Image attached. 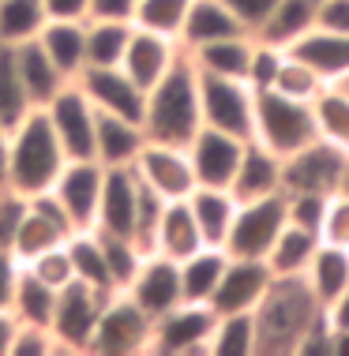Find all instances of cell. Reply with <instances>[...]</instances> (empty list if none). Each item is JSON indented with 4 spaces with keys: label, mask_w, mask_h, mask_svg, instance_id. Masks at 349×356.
Instances as JSON below:
<instances>
[{
    "label": "cell",
    "mask_w": 349,
    "mask_h": 356,
    "mask_svg": "<svg viewBox=\"0 0 349 356\" xmlns=\"http://www.w3.org/2000/svg\"><path fill=\"white\" fill-rule=\"evenodd\" d=\"M319 315H323V307L308 289L304 274L274 277L263 300L251 312V319H256V356H293L297 341L304 338V330Z\"/></svg>",
    "instance_id": "1"
},
{
    "label": "cell",
    "mask_w": 349,
    "mask_h": 356,
    "mask_svg": "<svg viewBox=\"0 0 349 356\" xmlns=\"http://www.w3.org/2000/svg\"><path fill=\"white\" fill-rule=\"evenodd\" d=\"M203 128V105H199V72L192 56L184 53L173 68L147 90L143 109V131L154 143H177L188 147L192 136Z\"/></svg>",
    "instance_id": "2"
},
{
    "label": "cell",
    "mask_w": 349,
    "mask_h": 356,
    "mask_svg": "<svg viewBox=\"0 0 349 356\" xmlns=\"http://www.w3.org/2000/svg\"><path fill=\"white\" fill-rule=\"evenodd\" d=\"M68 154L49 128L42 109H31L23 120L12 128V147H8V177L4 188L15 195L31 199L42 191H53L56 177H61Z\"/></svg>",
    "instance_id": "3"
},
{
    "label": "cell",
    "mask_w": 349,
    "mask_h": 356,
    "mask_svg": "<svg viewBox=\"0 0 349 356\" xmlns=\"http://www.w3.org/2000/svg\"><path fill=\"white\" fill-rule=\"evenodd\" d=\"M251 139L259 147H267L270 154L278 158H289L297 154L300 147L319 139L316 131V113H312V102H297L289 94L274 90H256V120H251Z\"/></svg>",
    "instance_id": "4"
},
{
    "label": "cell",
    "mask_w": 349,
    "mask_h": 356,
    "mask_svg": "<svg viewBox=\"0 0 349 356\" xmlns=\"http://www.w3.org/2000/svg\"><path fill=\"white\" fill-rule=\"evenodd\" d=\"M150 315L128 293H109L94 323L86 356H147L150 353Z\"/></svg>",
    "instance_id": "5"
},
{
    "label": "cell",
    "mask_w": 349,
    "mask_h": 356,
    "mask_svg": "<svg viewBox=\"0 0 349 356\" xmlns=\"http://www.w3.org/2000/svg\"><path fill=\"white\" fill-rule=\"evenodd\" d=\"M215 307L180 300L169 312L154 315L150 323V353L147 356H207Z\"/></svg>",
    "instance_id": "6"
},
{
    "label": "cell",
    "mask_w": 349,
    "mask_h": 356,
    "mask_svg": "<svg viewBox=\"0 0 349 356\" xmlns=\"http://www.w3.org/2000/svg\"><path fill=\"white\" fill-rule=\"evenodd\" d=\"M109 293H98L86 282H68L64 289H56V307H53V319L49 330L56 345H61V356H86V345H91L94 323L102 315V304Z\"/></svg>",
    "instance_id": "7"
},
{
    "label": "cell",
    "mask_w": 349,
    "mask_h": 356,
    "mask_svg": "<svg viewBox=\"0 0 349 356\" xmlns=\"http://www.w3.org/2000/svg\"><path fill=\"white\" fill-rule=\"evenodd\" d=\"M49 128L56 131L61 147L68 158H94V128H98V109L86 98V90L79 83H64L49 102L42 105ZM98 161V158H94Z\"/></svg>",
    "instance_id": "8"
},
{
    "label": "cell",
    "mask_w": 349,
    "mask_h": 356,
    "mask_svg": "<svg viewBox=\"0 0 349 356\" xmlns=\"http://www.w3.org/2000/svg\"><path fill=\"white\" fill-rule=\"evenodd\" d=\"M286 191L263 199H248L237 207V218L229 225L226 236V252L229 255H245V259H267L270 244L278 240V233L286 229Z\"/></svg>",
    "instance_id": "9"
},
{
    "label": "cell",
    "mask_w": 349,
    "mask_h": 356,
    "mask_svg": "<svg viewBox=\"0 0 349 356\" xmlns=\"http://www.w3.org/2000/svg\"><path fill=\"white\" fill-rule=\"evenodd\" d=\"M199 105H203V124L207 128L229 131L237 139H251L256 90L245 79H222V75L199 72Z\"/></svg>",
    "instance_id": "10"
},
{
    "label": "cell",
    "mask_w": 349,
    "mask_h": 356,
    "mask_svg": "<svg viewBox=\"0 0 349 356\" xmlns=\"http://www.w3.org/2000/svg\"><path fill=\"white\" fill-rule=\"evenodd\" d=\"M72 233H75V225L68 221L64 207L56 203V195L53 191H42V195H31L23 203V214H19V225L12 233V252L19 263H31L34 255L64 244Z\"/></svg>",
    "instance_id": "11"
},
{
    "label": "cell",
    "mask_w": 349,
    "mask_h": 356,
    "mask_svg": "<svg viewBox=\"0 0 349 356\" xmlns=\"http://www.w3.org/2000/svg\"><path fill=\"white\" fill-rule=\"evenodd\" d=\"M135 177L143 180L150 191H158L166 203L173 199H188L192 188H196V172H192L188 161V147H177V143H154L147 139V147L135 158Z\"/></svg>",
    "instance_id": "12"
},
{
    "label": "cell",
    "mask_w": 349,
    "mask_h": 356,
    "mask_svg": "<svg viewBox=\"0 0 349 356\" xmlns=\"http://www.w3.org/2000/svg\"><path fill=\"white\" fill-rule=\"evenodd\" d=\"M346 154L334 150L331 143L316 139L297 154L282 158V191H319V195H334L346 172Z\"/></svg>",
    "instance_id": "13"
},
{
    "label": "cell",
    "mask_w": 349,
    "mask_h": 356,
    "mask_svg": "<svg viewBox=\"0 0 349 356\" xmlns=\"http://www.w3.org/2000/svg\"><path fill=\"white\" fill-rule=\"evenodd\" d=\"M105 165L94 158H68L61 177L53 184L56 203L64 207L68 221L75 229H94V214H98V195H102Z\"/></svg>",
    "instance_id": "14"
},
{
    "label": "cell",
    "mask_w": 349,
    "mask_h": 356,
    "mask_svg": "<svg viewBox=\"0 0 349 356\" xmlns=\"http://www.w3.org/2000/svg\"><path fill=\"white\" fill-rule=\"evenodd\" d=\"M245 143L248 139H237L229 131H218V128L203 124L188 143V161H192V172H196V184L229 188L233 172L240 165V154H245Z\"/></svg>",
    "instance_id": "15"
},
{
    "label": "cell",
    "mask_w": 349,
    "mask_h": 356,
    "mask_svg": "<svg viewBox=\"0 0 349 356\" xmlns=\"http://www.w3.org/2000/svg\"><path fill=\"white\" fill-rule=\"evenodd\" d=\"M75 83L86 90V98L94 102V109H98V113H113V117L143 124L147 90H143V86L135 83L121 64H113V68H86Z\"/></svg>",
    "instance_id": "16"
},
{
    "label": "cell",
    "mask_w": 349,
    "mask_h": 356,
    "mask_svg": "<svg viewBox=\"0 0 349 356\" xmlns=\"http://www.w3.org/2000/svg\"><path fill=\"white\" fill-rule=\"evenodd\" d=\"M274 282L267 259H245V255H229L222 282L210 296L215 312H256V304L263 300V293Z\"/></svg>",
    "instance_id": "17"
},
{
    "label": "cell",
    "mask_w": 349,
    "mask_h": 356,
    "mask_svg": "<svg viewBox=\"0 0 349 356\" xmlns=\"http://www.w3.org/2000/svg\"><path fill=\"white\" fill-rule=\"evenodd\" d=\"M135 210H139V177H135V169L132 165L105 169L94 229L98 233H113V236H132L135 233Z\"/></svg>",
    "instance_id": "18"
},
{
    "label": "cell",
    "mask_w": 349,
    "mask_h": 356,
    "mask_svg": "<svg viewBox=\"0 0 349 356\" xmlns=\"http://www.w3.org/2000/svg\"><path fill=\"white\" fill-rule=\"evenodd\" d=\"M121 293H128L154 319V315L169 312L173 304H180V266L158 252H147L135 277L128 282V289H121Z\"/></svg>",
    "instance_id": "19"
},
{
    "label": "cell",
    "mask_w": 349,
    "mask_h": 356,
    "mask_svg": "<svg viewBox=\"0 0 349 356\" xmlns=\"http://www.w3.org/2000/svg\"><path fill=\"white\" fill-rule=\"evenodd\" d=\"M184 56L177 38H166V34H154V31H139L132 26V38L124 45V56H121V68L132 75L143 90H150L154 83L166 75L173 64Z\"/></svg>",
    "instance_id": "20"
},
{
    "label": "cell",
    "mask_w": 349,
    "mask_h": 356,
    "mask_svg": "<svg viewBox=\"0 0 349 356\" xmlns=\"http://www.w3.org/2000/svg\"><path fill=\"white\" fill-rule=\"evenodd\" d=\"M229 191L237 195V203L278 195V191H282V158L270 154L267 147H259L256 139H248L245 154H240V165H237V172H233Z\"/></svg>",
    "instance_id": "21"
},
{
    "label": "cell",
    "mask_w": 349,
    "mask_h": 356,
    "mask_svg": "<svg viewBox=\"0 0 349 356\" xmlns=\"http://www.w3.org/2000/svg\"><path fill=\"white\" fill-rule=\"evenodd\" d=\"M147 147V131L139 120H124L113 113H98V128H94V158L105 169L135 165L139 150Z\"/></svg>",
    "instance_id": "22"
},
{
    "label": "cell",
    "mask_w": 349,
    "mask_h": 356,
    "mask_svg": "<svg viewBox=\"0 0 349 356\" xmlns=\"http://www.w3.org/2000/svg\"><path fill=\"white\" fill-rule=\"evenodd\" d=\"M289 53L312 68L323 83H338L349 75V34H334L323 26H312L304 38L289 45Z\"/></svg>",
    "instance_id": "23"
},
{
    "label": "cell",
    "mask_w": 349,
    "mask_h": 356,
    "mask_svg": "<svg viewBox=\"0 0 349 356\" xmlns=\"http://www.w3.org/2000/svg\"><path fill=\"white\" fill-rule=\"evenodd\" d=\"M38 45L64 79H79L86 68V19H49L38 34Z\"/></svg>",
    "instance_id": "24"
},
{
    "label": "cell",
    "mask_w": 349,
    "mask_h": 356,
    "mask_svg": "<svg viewBox=\"0 0 349 356\" xmlns=\"http://www.w3.org/2000/svg\"><path fill=\"white\" fill-rule=\"evenodd\" d=\"M203 244H207V240H203L196 218H192L188 199H173V203H166V210H162V218H158V229H154V248L150 252L180 263V259H188L192 252H199Z\"/></svg>",
    "instance_id": "25"
},
{
    "label": "cell",
    "mask_w": 349,
    "mask_h": 356,
    "mask_svg": "<svg viewBox=\"0 0 349 356\" xmlns=\"http://www.w3.org/2000/svg\"><path fill=\"white\" fill-rule=\"evenodd\" d=\"M237 195H233L229 188H207V184H196L188 195V210L192 218H196L203 240H207L210 248H222L229 236V225L233 218H237Z\"/></svg>",
    "instance_id": "26"
},
{
    "label": "cell",
    "mask_w": 349,
    "mask_h": 356,
    "mask_svg": "<svg viewBox=\"0 0 349 356\" xmlns=\"http://www.w3.org/2000/svg\"><path fill=\"white\" fill-rule=\"evenodd\" d=\"M251 49H256V34H233V38H218V42L199 45L188 56L196 64V72H203V75H222V79H245L248 83Z\"/></svg>",
    "instance_id": "27"
},
{
    "label": "cell",
    "mask_w": 349,
    "mask_h": 356,
    "mask_svg": "<svg viewBox=\"0 0 349 356\" xmlns=\"http://www.w3.org/2000/svg\"><path fill=\"white\" fill-rule=\"evenodd\" d=\"M233 34H248V31L237 23V15L222 0H192L188 19L180 26V49L192 53L199 45L218 42V38H233Z\"/></svg>",
    "instance_id": "28"
},
{
    "label": "cell",
    "mask_w": 349,
    "mask_h": 356,
    "mask_svg": "<svg viewBox=\"0 0 349 356\" xmlns=\"http://www.w3.org/2000/svg\"><path fill=\"white\" fill-rule=\"evenodd\" d=\"M12 53H15V68H19V79H23V90H26V98H31L34 109H42L64 83H72V79H64L61 68L45 56V49L38 45V38H31V42H23V45H12Z\"/></svg>",
    "instance_id": "29"
},
{
    "label": "cell",
    "mask_w": 349,
    "mask_h": 356,
    "mask_svg": "<svg viewBox=\"0 0 349 356\" xmlns=\"http://www.w3.org/2000/svg\"><path fill=\"white\" fill-rule=\"evenodd\" d=\"M226 259L229 252L226 248H210L203 244L199 252H192L188 259H180V300H192V304H210L215 289L222 282V270H226Z\"/></svg>",
    "instance_id": "30"
},
{
    "label": "cell",
    "mask_w": 349,
    "mask_h": 356,
    "mask_svg": "<svg viewBox=\"0 0 349 356\" xmlns=\"http://www.w3.org/2000/svg\"><path fill=\"white\" fill-rule=\"evenodd\" d=\"M304 282L316 293L319 307H331L349 289V248H334V244H323V240H319L312 263H308V270H304Z\"/></svg>",
    "instance_id": "31"
},
{
    "label": "cell",
    "mask_w": 349,
    "mask_h": 356,
    "mask_svg": "<svg viewBox=\"0 0 349 356\" xmlns=\"http://www.w3.org/2000/svg\"><path fill=\"white\" fill-rule=\"evenodd\" d=\"M68 259H72V277L75 282H86L98 293H116L109 282V266H105V252H102V236L94 229H75L72 236L64 240Z\"/></svg>",
    "instance_id": "32"
},
{
    "label": "cell",
    "mask_w": 349,
    "mask_h": 356,
    "mask_svg": "<svg viewBox=\"0 0 349 356\" xmlns=\"http://www.w3.org/2000/svg\"><path fill=\"white\" fill-rule=\"evenodd\" d=\"M319 248V236L308 233V229L293 225V221H286V229L278 233V240L270 244L267 252V266L274 277H293V274H304L308 263H312Z\"/></svg>",
    "instance_id": "33"
},
{
    "label": "cell",
    "mask_w": 349,
    "mask_h": 356,
    "mask_svg": "<svg viewBox=\"0 0 349 356\" xmlns=\"http://www.w3.org/2000/svg\"><path fill=\"white\" fill-rule=\"evenodd\" d=\"M312 113H316L319 139L331 143L334 150H342L349 158V94L342 90V86L327 83L312 98Z\"/></svg>",
    "instance_id": "34"
},
{
    "label": "cell",
    "mask_w": 349,
    "mask_h": 356,
    "mask_svg": "<svg viewBox=\"0 0 349 356\" xmlns=\"http://www.w3.org/2000/svg\"><path fill=\"white\" fill-rule=\"evenodd\" d=\"M316 8H319V0H278L274 12H270V19L263 23V31L256 38L289 49L297 38H304L316 26Z\"/></svg>",
    "instance_id": "35"
},
{
    "label": "cell",
    "mask_w": 349,
    "mask_h": 356,
    "mask_svg": "<svg viewBox=\"0 0 349 356\" xmlns=\"http://www.w3.org/2000/svg\"><path fill=\"white\" fill-rule=\"evenodd\" d=\"M207 356H256V319H251V312H215Z\"/></svg>",
    "instance_id": "36"
},
{
    "label": "cell",
    "mask_w": 349,
    "mask_h": 356,
    "mask_svg": "<svg viewBox=\"0 0 349 356\" xmlns=\"http://www.w3.org/2000/svg\"><path fill=\"white\" fill-rule=\"evenodd\" d=\"M128 38H132V23L86 19V68H113V64H121Z\"/></svg>",
    "instance_id": "37"
},
{
    "label": "cell",
    "mask_w": 349,
    "mask_h": 356,
    "mask_svg": "<svg viewBox=\"0 0 349 356\" xmlns=\"http://www.w3.org/2000/svg\"><path fill=\"white\" fill-rule=\"evenodd\" d=\"M49 23L42 0H0V45H23Z\"/></svg>",
    "instance_id": "38"
},
{
    "label": "cell",
    "mask_w": 349,
    "mask_h": 356,
    "mask_svg": "<svg viewBox=\"0 0 349 356\" xmlns=\"http://www.w3.org/2000/svg\"><path fill=\"white\" fill-rule=\"evenodd\" d=\"M53 307H56V289L49 282H42L38 274H31L23 266L19 274V285H15V296H12V312L19 323H38V326H49L53 319Z\"/></svg>",
    "instance_id": "39"
},
{
    "label": "cell",
    "mask_w": 349,
    "mask_h": 356,
    "mask_svg": "<svg viewBox=\"0 0 349 356\" xmlns=\"http://www.w3.org/2000/svg\"><path fill=\"white\" fill-rule=\"evenodd\" d=\"M188 8H192V0H135L132 26L177 38L180 42V26H184V19H188Z\"/></svg>",
    "instance_id": "40"
},
{
    "label": "cell",
    "mask_w": 349,
    "mask_h": 356,
    "mask_svg": "<svg viewBox=\"0 0 349 356\" xmlns=\"http://www.w3.org/2000/svg\"><path fill=\"white\" fill-rule=\"evenodd\" d=\"M31 109L34 105H31V98H26V90H23V79H19L12 45H0V124L15 128Z\"/></svg>",
    "instance_id": "41"
},
{
    "label": "cell",
    "mask_w": 349,
    "mask_h": 356,
    "mask_svg": "<svg viewBox=\"0 0 349 356\" xmlns=\"http://www.w3.org/2000/svg\"><path fill=\"white\" fill-rule=\"evenodd\" d=\"M94 233H98V229H94ZM98 236H102L105 266H109V282H113L116 293H121V289H128V282L135 277V270H139V263L147 252H143L132 236H113V233H98Z\"/></svg>",
    "instance_id": "42"
},
{
    "label": "cell",
    "mask_w": 349,
    "mask_h": 356,
    "mask_svg": "<svg viewBox=\"0 0 349 356\" xmlns=\"http://www.w3.org/2000/svg\"><path fill=\"white\" fill-rule=\"evenodd\" d=\"M323 79L308 68L300 56H293L286 49V56H282V64H278V75H274V90H282V94H289V98H297V102H312L319 90H323Z\"/></svg>",
    "instance_id": "43"
},
{
    "label": "cell",
    "mask_w": 349,
    "mask_h": 356,
    "mask_svg": "<svg viewBox=\"0 0 349 356\" xmlns=\"http://www.w3.org/2000/svg\"><path fill=\"white\" fill-rule=\"evenodd\" d=\"M327 203H331V195H319V191H286V218L293 221V225L319 236Z\"/></svg>",
    "instance_id": "44"
},
{
    "label": "cell",
    "mask_w": 349,
    "mask_h": 356,
    "mask_svg": "<svg viewBox=\"0 0 349 356\" xmlns=\"http://www.w3.org/2000/svg\"><path fill=\"white\" fill-rule=\"evenodd\" d=\"M8 356H61V345H56L49 326H38V323H19L15 326V338Z\"/></svg>",
    "instance_id": "45"
},
{
    "label": "cell",
    "mask_w": 349,
    "mask_h": 356,
    "mask_svg": "<svg viewBox=\"0 0 349 356\" xmlns=\"http://www.w3.org/2000/svg\"><path fill=\"white\" fill-rule=\"evenodd\" d=\"M282 56H286L282 45L256 38L251 64H248V86H251V90H267V86H274V75H278V64H282Z\"/></svg>",
    "instance_id": "46"
},
{
    "label": "cell",
    "mask_w": 349,
    "mask_h": 356,
    "mask_svg": "<svg viewBox=\"0 0 349 356\" xmlns=\"http://www.w3.org/2000/svg\"><path fill=\"white\" fill-rule=\"evenodd\" d=\"M31 274H38L42 282H49L53 289H64L68 282H72V259H68V248L64 244H56L49 248V252H42V255H34L31 263H23Z\"/></svg>",
    "instance_id": "47"
},
{
    "label": "cell",
    "mask_w": 349,
    "mask_h": 356,
    "mask_svg": "<svg viewBox=\"0 0 349 356\" xmlns=\"http://www.w3.org/2000/svg\"><path fill=\"white\" fill-rule=\"evenodd\" d=\"M319 240L334 244V248H349V199L338 195V191L331 195V203H327L323 225H319Z\"/></svg>",
    "instance_id": "48"
},
{
    "label": "cell",
    "mask_w": 349,
    "mask_h": 356,
    "mask_svg": "<svg viewBox=\"0 0 349 356\" xmlns=\"http://www.w3.org/2000/svg\"><path fill=\"white\" fill-rule=\"evenodd\" d=\"M222 4L237 15V23L245 26L248 34H259V31H263V23L270 19V12H274L278 0H222Z\"/></svg>",
    "instance_id": "49"
},
{
    "label": "cell",
    "mask_w": 349,
    "mask_h": 356,
    "mask_svg": "<svg viewBox=\"0 0 349 356\" xmlns=\"http://www.w3.org/2000/svg\"><path fill=\"white\" fill-rule=\"evenodd\" d=\"M293 356H331V319H327V312L304 330Z\"/></svg>",
    "instance_id": "50"
},
{
    "label": "cell",
    "mask_w": 349,
    "mask_h": 356,
    "mask_svg": "<svg viewBox=\"0 0 349 356\" xmlns=\"http://www.w3.org/2000/svg\"><path fill=\"white\" fill-rule=\"evenodd\" d=\"M316 26L334 31V34H349V0H319Z\"/></svg>",
    "instance_id": "51"
},
{
    "label": "cell",
    "mask_w": 349,
    "mask_h": 356,
    "mask_svg": "<svg viewBox=\"0 0 349 356\" xmlns=\"http://www.w3.org/2000/svg\"><path fill=\"white\" fill-rule=\"evenodd\" d=\"M19 274H23V263L15 259L12 248H0V307H12Z\"/></svg>",
    "instance_id": "52"
},
{
    "label": "cell",
    "mask_w": 349,
    "mask_h": 356,
    "mask_svg": "<svg viewBox=\"0 0 349 356\" xmlns=\"http://www.w3.org/2000/svg\"><path fill=\"white\" fill-rule=\"evenodd\" d=\"M135 0H91L86 19H113V23H132Z\"/></svg>",
    "instance_id": "53"
},
{
    "label": "cell",
    "mask_w": 349,
    "mask_h": 356,
    "mask_svg": "<svg viewBox=\"0 0 349 356\" xmlns=\"http://www.w3.org/2000/svg\"><path fill=\"white\" fill-rule=\"evenodd\" d=\"M86 4L91 0H42L49 19H86Z\"/></svg>",
    "instance_id": "54"
},
{
    "label": "cell",
    "mask_w": 349,
    "mask_h": 356,
    "mask_svg": "<svg viewBox=\"0 0 349 356\" xmlns=\"http://www.w3.org/2000/svg\"><path fill=\"white\" fill-rule=\"evenodd\" d=\"M323 312H327V319H331L334 330H349V289L338 296L331 307H323Z\"/></svg>",
    "instance_id": "55"
},
{
    "label": "cell",
    "mask_w": 349,
    "mask_h": 356,
    "mask_svg": "<svg viewBox=\"0 0 349 356\" xmlns=\"http://www.w3.org/2000/svg\"><path fill=\"white\" fill-rule=\"evenodd\" d=\"M15 312L12 307H0V356H8V349H12V338H15Z\"/></svg>",
    "instance_id": "56"
},
{
    "label": "cell",
    "mask_w": 349,
    "mask_h": 356,
    "mask_svg": "<svg viewBox=\"0 0 349 356\" xmlns=\"http://www.w3.org/2000/svg\"><path fill=\"white\" fill-rule=\"evenodd\" d=\"M8 147H12V128L0 124V191H4V177H8Z\"/></svg>",
    "instance_id": "57"
},
{
    "label": "cell",
    "mask_w": 349,
    "mask_h": 356,
    "mask_svg": "<svg viewBox=\"0 0 349 356\" xmlns=\"http://www.w3.org/2000/svg\"><path fill=\"white\" fill-rule=\"evenodd\" d=\"M331 356H349V330H334L331 326Z\"/></svg>",
    "instance_id": "58"
},
{
    "label": "cell",
    "mask_w": 349,
    "mask_h": 356,
    "mask_svg": "<svg viewBox=\"0 0 349 356\" xmlns=\"http://www.w3.org/2000/svg\"><path fill=\"white\" fill-rule=\"evenodd\" d=\"M338 195L349 199V161H346V172H342V184H338Z\"/></svg>",
    "instance_id": "59"
},
{
    "label": "cell",
    "mask_w": 349,
    "mask_h": 356,
    "mask_svg": "<svg viewBox=\"0 0 349 356\" xmlns=\"http://www.w3.org/2000/svg\"><path fill=\"white\" fill-rule=\"evenodd\" d=\"M334 86H342V90H346V94H349V75H346V79H338V83H334Z\"/></svg>",
    "instance_id": "60"
}]
</instances>
